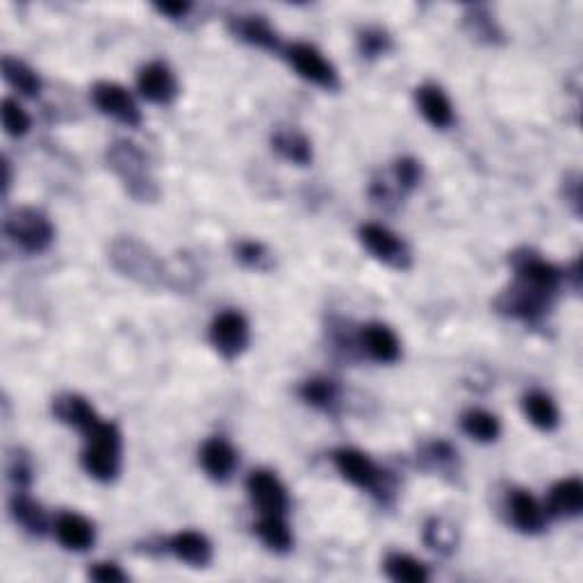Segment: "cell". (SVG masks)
Returning <instances> with one entry per match:
<instances>
[{"label":"cell","instance_id":"obj_13","mask_svg":"<svg viewBox=\"0 0 583 583\" xmlns=\"http://www.w3.org/2000/svg\"><path fill=\"white\" fill-rule=\"evenodd\" d=\"M137 89L146 101L155 105H169L178 96L176 76L164 62H151L139 71Z\"/></svg>","mask_w":583,"mask_h":583},{"label":"cell","instance_id":"obj_10","mask_svg":"<svg viewBox=\"0 0 583 583\" xmlns=\"http://www.w3.org/2000/svg\"><path fill=\"white\" fill-rule=\"evenodd\" d=\"M94 105L103 114L117 119L128 128H137L142 123V112H139L135 98L130 96L128 89H123L117 82H96L92 89Z\"/></svg>","mask_w":583,"mask_h":583},{"label":"cell","instance_id":"obj_38","mask_svg":"<svg viewBox=\"0 0 583 583\" xmlns=\"http://www.w3.org/2000/svg\"><path fill=\"white\" fill-rule=\"evenodd\" d=\"M7 474H10V481L16 486V490H28L32 486V463L26 454L16 451L10 458V465H7Z\"/></svg>","mask_w":583,"mask_h":583},{"label":"cell","instance_id":"obj_20","mask_svg":"<svg viewBox=\"0 0 583 583\" xmlns=\"http://www.w3.org/2000/svg\"><path fill=\"white\" fill-rule=\"evenodd\" d=\"M231 30L244 44L262 48V51H278V46H281V39L265 16H233Z\"/></svg>","mask_w":583,"mask_h":583},{"label":"cell","instance_id":"obj_24","mask_svg":"<svg viewBox=\"0 0 583 583\" xmlns=\"http://www.w3.org/2000/svg\"><path fill=\"white\" fill-rule=\"evenodd\" d=\"M274 151L285 158L287 162L299 164V167H308L312 162V146L310 139L294 128H281L272 135Z\"/></svg>","mask_w":583,"mask_h":583},{"label":"cell","instance_id":"obj_36","mask_svg":"<svg viewBox=\"0 0 583 583\" xmlns=\"http://www.w3.org/2000/svg\"><path fill=\"white\" fill-rule=\"evenodd\" d=\"M235 258L249 269H267L269 267V251L260 242L244 240L237 244Z\"/></svg>","mask_w":583,"mask_h":583},{"label":"cell","instance_id":"obj_11","mask_svg":"<svg viewBox=\"0 0 583 583\" xmlns=\"http://www.w3.org/2000/svg\"><path fill=\"white\" fill-rule=\"evenodd\" d=\"M246 492H249L253 506L260 515H285L290 508V497L278 476L267 470H256L246 479Z\"/></svg>","mask_w":583,"mask_h":583},{"label":"cell","instance_id":"obj_1","mask_svg":"<svg viewBox=\"0 0 583 583\" xmlns=\"http://www.w3.org/2000/svg\"><path fill=\"white\" fill-rule=\"evenodd\" d=\"M110 262L119 274L144 287L155 290V287L169 285V267L135 237L114 240L110 246Z\"/></svg>","mask_w":583,"mask_h":583},{"label":"cell","instance_id":"obj_37","mask_svg":"<svg viewBox=\"0 0 583 583\" xmlns=\"http://www.w3.org/2000/svg\"><path fill=\"white\" fill-rule=\"evenodd\" d=\"M394 180L401 190H415L422 180V164L415 158H399L394 162Z\"/></svg>","mask_w":583,"mask_h":583},{"label":"cell","instance_id":"obj_25","mask_svg":"<svg viewBox=\"0 0 583 583\" xmlns=\"http://www.w3.org/2000/svg\"><path fill=\"white\" fill-rule=\"evenodd\" d=\"M260 543L276 554H287L294 545V536L283 515H262L256 524Z\"/></svg>","mask_w":583,"mask_h":583},{"label":"cell","instance_id":"obj_21","mask_svg":"<svg viewBox=\"0 0 583 583\" xmlns=\"http://www.w3.org/2000/svg\"><path fill=\"white\" fill-rule=\"evenodd\" d=\"M169 552L180 563L192 565V568H208L212 563V543L199 531H180L169 540Z\"/></svg>","mask_w":583,"mask_h":583},{"label":"cell","instance_id":"obj_7","mask_svg":"<svg viewBox=\"0 0 583 583\" xmlns=\"http://www.w3.org/2000/svg\"><path fill=\"white\" fill-rule=\"evenodd\" d=\"M358 237L365 249L372 253L376 260L383 262V265L399 269V272H406V269L413 265V258H410L406 242L401 240L399 235H394L390 228H385L381 224H365L360 226Z\"/></svg>","mask_w":583,"mask_h":583},{"label":"cell","instance_id":"obj_40","mask_svg":"<svg viewBox=\"0 0 583 583\" xmlns=\"http://www.w3.org/2000/svg\"><path fill=\"white\" fill-rule=\"evenodd\" d=\"M192 5L190 3H160L155 5V12H160L162 16H169L171 21H180L190 14Z\"/></svg>","mask_w":583,"mask_h":583},{"label":"cell","instance_id":"obj_16","mask_svg":"<svg viewBox=\"0 0 583 583\" xmlns=\"http://www.w3.org/2000/svg\"><path fill=\"white\" fill-rule=\"evenodd\" d=\"M201 465L212 481L224 483L233 476L237 467V451L224 438H210L201 447Z\"/></svg>","mask_w":583,"mask_h":583},{"label":"cell","instance_id":"obj_29","mask_svg":"<svg viewBox=\"0 0 583 583\" xmlns=\"http://www.w3.org/2000/svg\"><path fill=\"white\" fill-rule=\"evenodd\" d=\"M385 574L397 583H426L429 581V570L426 565L417 561V558L408 554L394 552L383 563Z\"/></svg>","mask_w":583,"mask_h":583},{"label":"cell","instance_id":"obj_28","mask_svg":"<svg viewBox=\"0 0 583 583\" xmlns=\"http://www.w3.org/2000/svg\"><path fill=\"white\" fill-rule=\"evenodd\" d=\"M3 76L16 92H21L23 96L35 98L41 92V78L37 76V71L30 69L26 62L19 60V57L12 55L3 57Z\"/></svg>","mask_w":583,"mask_h":583},{"label":"cell","instance_id":"obj_3","mask_svg":"<svg viewBox=\"0 0 583 583\" xmlns=\"http://www.w3.org/2000/svg\"><path fill=\"white\" fill-rule=\"evenodd\" d=\"M87 447L82 451L80 463L92 479L112 483L121 472V433L114 422H98L92 431L85 433Z\"/></svg>","mask_w":583,"mask_h":583},{"label":"cell","instance_id":"obj_17","mask_svg":"<svg viewBox=\"0 0 583 583\" xmlns=\"http://www.w3.org/2000/svg\"><path fill=\"white\" fill-rule=\"evenodd\" d=\"M360 347L376 363H397L401 356V344L390 326L367 324L360 331Z\"/></svg>","mask_w":583,"mask_h":583},{"label":"cell","instance_id":"obj_31","mask_svg":"<svg viewBox=\"0 0 583 583\" xmlns=\"http://www.w3.org/2000/svg\"><path fill=\"white\" fill-rule=\"evenodd\" d=\"M424 543L440 554H451L458 545V531L445 517H431L424 524Z\"/></svg>","mask_w":583,"mask_h":583},{"label":"cell","instance_id":"obj_34","mask_svg":"<svg viewBox=\"0 0 583 583\" xmlns=\"http://www.w3.org/2000/svg\"><path fill=\"white\" fill-rule=\"evenodd\" d=\"M3 128L5 133L14 139L26 137L30 133L28 112L23 110L14 98H5L3 101Z\"/></svg>","mask_w":583,"mask_h":583},{"label":"cell","instance_id":"obj_6","mask_svg":"<svg viewBox=\"0 0 583 583\" xmlns=\"http://www.w3.org/2000/svg\"><path fill=\"white\" fill-rule=\"evenodd\" d=\"M285 57L287 62H290V67L297 71L303 80L312 82V85L322 87L326 92H333V89L340 87L338 71H335L333 64L326 60L322 51L312 44L297 41V44L287 46Z\"/></svg>","mask_w":583,"mask_h":583},{"label":"cell","instance_id":"obj_30","mask_svg":"<svg viewBox=\"0 0 583 583\" xmlns=\"http://www.w3.org/2000/svg\"><path fill=\"white\" fill-rule=\"evenodd\" d=\"M299 394H301V399L312 408L333 410L335 406H338L340 388L335 381L324 379V376H317V379H310L303 383L299 388Z\"/></svg>","mask_w":583,"mask_h":583},{"label":"cell","instance_id":"obj_14","mask_svg":"<svg viewBox=\"0 0 583 583\" xmlns=\"http://www.w3.org/2000/svg\"><path fill=\"white\" fill-rule=\"evenodd\" d=\"M53 415L57 422L78 429L82 435L92 431L101 422L92 404L85 397H80V394H62V397H57L53 401Z\"/></svg>","mask_w":583,"mask_h":583},{"label":"cell","instance_id":"obj_22","mask_svg":"<svg viewBox=\"0 0 583 583\" xmlns=\"http://www.w3.org/2000/svg\"><path fill=\"white\" fill-rule=\"evenodd\" d=\"M547 515L554 517H579L583 511V483L579 476H570V479L558 481L556 486L549 490Z\"/></svg>","mask_w":583,"mask_h":583},{"label":"cell","instance_id":"obj_4","mask_svg":"<svg viewBox=\"0 0 583 583\" xmlns=\"http://www.w3.org/2000/svg\"><path fill=\"white\" fill-rule=\"evenodd\" d=\"M5 233L28 253H44L55 240V228L37 208H16L5 219Z\"/></svg>","mask_w":583,"mask_h":583},{"label":"cell","instance_id":"obj_2","mask_svg":"<svg viewBox=\"0 0 583 583\" xmlns=\"http://www.w3.org/2000/svg\"><path fill=\"white\" fill-rule=\"evenodd\" d=\"M108 164L114 174L123 180L128 194L135 201L153 203L160 196L158 185H155V178L151 174L149 158L133 142H126V139L114 142L108 149Z\"/></svg>","mask_w":583,"mask_h":583},{"label":"cell","instance_id":"obj_12","mask_svg":"<svg viewBox=\"0 0 583 583\" xmlns=\"http://www.w3.org/2000/svg\"><path fill=\"white\" fill-rule=\"evenodd\" d=\"M513 267L517 281L536 287V290L549 294V297H556V292L561 290L563 272L554 267L552 262L533 256V253H522V256L515 253Z\"/></svg>","mask_w":583,"mask_h":583},{"label":"cell","instance_id":"obj_26","mask_svg":"<svg viewBox=\"0 0 583 583\" xmlns=\"http://www.w3.org/2000/svg\"><path fill=\"white\" fill-rule=\"evenodd\" d=\"M461 429L467 438L476 442H495L502 433V424L488 410L472 408L461 415Z\"/></svg>","mask_w":583,"mask_h":583},{"label":"cell","instance_id":"obj_23","mask_svg":"<svg viewBox=\"0 0 583 583\" xmlns=\"http://www.w3.org/2000/svg\"><path fill=\"white\" fill-rule=\"evenodd\" d=\"M10 513L14 522L30 536H44L48 531V517L35 499H30L23 490H16V495L10 499Z\"/></svg>","mask_w":583,"mask_h":583},{"label":"cell","instance_id":"obj_18","mask_svg":"<svg viewBox=\"0 0 583 583\" xmlns=\"http://www.w3.org/2000/svg\"><path fill=\"white\" fill-rule=\"evenodd\" d=\"M415 103L417 108H420L422 117L429 121L433 128L447 130L454 126V108H451V101L438 85L417 87Z\"/></svg>","mask_w":583,"mask_h":583},{"label":"cell","instance_id":"obj_9","mask_svg":"<svg viewBox=\"0 0 583 583\" xmlns=\"http://www.w3.org/2000/svg\"><path fill=\"white\" fill-rule=\"evenodd\" d=\"M552 299L554 297H549V294L540 292L536 290V287H531L515 278V283L497 299V310L506 317L533 322V319L545 315V310L552 306Z\"/></svg>","mask_w":583,"mask_h":583},{"label":"cell","instance_id":"obj_39","mask_svg":"<svg viewBox=\"0 0 583 583\" xmlns=\"http://www.w3.org/2000/svg\"><path fill=\"white\" fill-rule=\"evenodd\" d=\"M89 579L101 583H123L128 581V574L123 572L117 563H94L89 568Z\"/></svg>","mask_w":583,"mask_h":583},{"label":"cell","instance_id":"obj_32","mask_svg":"<svg viewBox=\"0 0 583 583\" xmlns=\"http://www.w3.org/2000/svg\"><path fill=\"white\" fill-rule=\"evenodd\" d=\"M422 463L431 472H454L458 463V451L445 440L431 442L422 449Z\"/></svg>","mask_w":583,"mask_h":583},{"label":"cell","instance_id":"obj_35","mask_svg":"<svg viewBox=\"0 0 583 583\" xmlns=\"http://www.w3.org/2000/svg\"><path fill=\"white\" fill-rule=\"evenodd\" d=\"M390 46H392L390 35L381 28H367L358 35V48L367 60H374V57L385 55L390 51Z\"/></svg>","mask_w":583,"mask_h":583},{"label":"cell","instance_id":"obj_33","mask_svg":"<svg viewBox=\"0 0 583 583\" xmlns=\"http://www.w3.org/2000/svg\"><path fill=\"white\" fill-rule=\"evenodd\" d=\"M465 26L470 28L476 39L488 41V44H497L499 37H502V30H499L495 19H492L483 7H470V10H467Z\"/></svg>","mask_w":583,"mask_h":583},{"label":"cell","instance_id":"obj_8","mask_svg":"<svg viewBox=\"0 0 583 583\" xmlns=\"http://www.w3.org/2000/svg\"><path fill=\"white\" fill-rule=\"evenodd\" d=\"M210 342L221 358L235 360L249 347V324L237 310H226L212 319Z\"/></svg>","mask_w":583,"mask_h":583},{"label":"cell","instance_id":"obj_15","mask_svg":"<svg viewBox=\"0 0 583 583\" xmlns=\"http://www.w3.org/2000/svg\"><path fill=\"white\" fill-rule=\"evenodd\" d=\"M55 536L69 552H87L94 545V524L78 513H60L55 520Z\"/></svg>","mask_w":583,"mask_h":583},{"label":"cell","instance_id":"obj_19","mask_svg":"<svg viewBox=\"0 0 583 583\" xmlns=\"http://www.w3.org/2000/svg\"><path fill=\"white\" fill-rule=\"evenodd\" d=\"M508 513L511 520L522 533H540L545 529L547 511L538 504V499L529 495L527 490H513L508 497Z\"/></svg>","mask_w":583,"mask_h":583},{"label":"cell","instance_id":"obj_41","mask_svg":"<svg viewBox=\"0 0 583 583\" xmlns=\"http://www.w3.org/2000/svg\"><path fill=\"white\" fill-rule=\"evenodd\" d=\"M5 194H7V190H10V185H12V174H10V162L5 160Z\"/></svg>","mask_w":583,"mask_h":583},{"label":"cell","instance_id":"obj_27","mask_svg":"<svg viewBox=\"0 0 583 583\" xmlns=\"http://www.w3.org/2000/svg\"><path fill=\"white\" fill-rule=\"evenodd\" d=\"M524 415L529 417V422L540 431H554L558 426V408L552 401V397H547L545 392H529L527 397L522 399Z\"/></svg>","mask_w":583,"mask_h":583},{"label":"cell","instance_id":"obj_5","mask_svg":"<svg viewBox=\"0 0 583 583\" xmlns=\"http://www.w3.org/2000/svg\"><path fill=\"white\" fill-rule=\"evenodd\" d=\"M333 463L338 472L347 479L351 486L360 490H369L374 495H392V488L385 486V472H381L376 463L367 454L358 449H338L333 454Z\"/></svg>","mask_w":583,"mask_h":583}]
</instances>
